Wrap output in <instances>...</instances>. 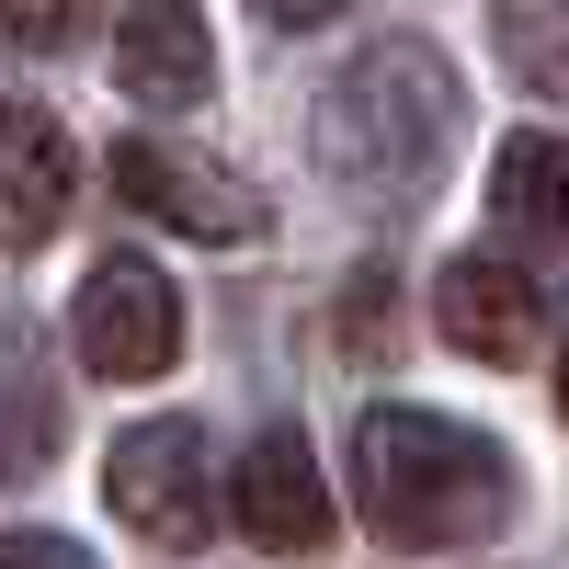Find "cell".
I'll use <instances>...</instances> for the list:
<instances>
[{
    "mask_svg": "<svg viewBox=\"0 0 569 569\" xmlns=\"http://www.w3.org/2000/svg\"><path fill=\"white\" fill-rule=\"evenodd\" d=\"M353 512L388 547H490L512 525V456L433 410H353Z\"/></svg>",
    "mask_w": 569,
    "mask_h": 569,
    "instance_id": "1",
    "label": "cell"
},
{
    "mask_svg": "<svg viewBox=\"0 0 569 569\" xmlns=\"http://www.w3.org/2000/svg\"><path fill=\"white\" fill-rule=\"evenodd\" d=\"M445 149H456V69L433 46L388 34L353 69H330V91H319V171L330 182H353L376 206H421Z\"/></svg>",
    "mask_w": 569,
    "mask_h": 569,
    "instance_id": "2",
    "label": "cell"
},
{
    "mask_svg": "<svg viewBox=\"0 0 569 569\" xmlns=\"http://www.w3.org/2000/svg\"><path fill=\"white\" fill-rule=\"evenodd\" d=\"M103 501L126 536H149L171 558H194L206 525H217V467H206V433L194 421H137V433H114L103 456Z\"/></svg>",
    "mask_w": 569,
    "mask_h": 569,
    "instance_id": "3",
    "label": "cell"
},
{
    "mask_svg": "<svg viewBox=\"0 0 569 569\" xmlns=\"http://www.w3.org/2000/svg\"><path fill=\"white\" fill-rule=\"evenodd\" d=\"M69 342H80V365L103 376V388H149V376L182 353V284H160L137 251L91 262L80 297H69Z\"/></svg>",
    "mask_w": 569,
    "mask_h": 569,
    "instance_id": "4",
    "label": "cell"
},
{
    "mask_svg": "<svg viewBox=\"0 0 569 569\" xmlns=\"http://www.w3.org/2000/svg\"><path fill=\"white\" fill-rule=\"evenodd\" d=\"M103 171H114V194H126L137 217L182 228V240H262V194H251L240 171H217V160H194V149H171V137H126Z\"/></svg>",
    "mask_w": 569,
    "mask_h": 569,
    "instance_id": "5",
    "label": "cell"
},
{
    "mask_svg": "<svg viewBox=\"0 0 569 569\" xmlns=\"http://www.w3.org/2000/svg\"><path fill=\"white\" fill-rule=\"evenodd\" d=\"M228 512H240V536L273 547V558H319L330 547V490H319V456L297 421H273V433L228 467Z\"/></svg>",
    "mask_w": 569,
    "mask_h": 569,
    "instance_id": "6",
    "label": "cell"
},
{
    "mask_svg": "<svg viewBox=\"0 0 569 569\" xmlns=\"http://www.w3.org/2000/svg\"><path fill=\"white\" fill-rule=\"evenodd\" d=\"M433 319H445L456 353L525 365V353L547 342V284H536L525 262H501V251H467V262H445V284H433Z\"/></svg>",
    "mask_w": 569,
    "mask_h": 569,
    "instance_id": "7",
    "label": "cell"
},
{
    "mask_svg": "<svg viewBox=\"0 0 569 569\" xmlns=\"http://www.w3.org/2000/svg\"><path fill=\"white\" fill-rule=\"evenodd\" d=\"M114 80L137 103H206L217 91V34L194 0H114Z\"/></svg>",
    "mask_w": 569,
    "mask_h": 569,
    "instance_id": "8",
    "label": "cell"
},
{
    "mask_svg": "<svg viewBox=\"0 0 569 569\" xmlns=\"http://www.w3.org/2000/svg\"><path fill=\"white\" fill-rule=\"evenodd\" d=\"M69 194H80V160H69L58 114H34V103H0V251H34V240H58Z\"/></svg>",
    "mask_w": 569,
    "mask_h": 569,
    "instance_id": "9",
    "label": "cell"
},
{
    "mask_svg": "<svg viewBox=\"0 0 569 569\" xmlns=\"http://www.w3.org/2000/svg\"><path fill=\"white\" fill-rule=\"evenodd\" d=\"M490 217L512 240H536V251H569V137H501Z\"/></svg>",
    "mask_w": 569,
    "mask_h": 569,
    "instance_id": "10",
    "label": "cell"
},
{
    "mask_svg": "<svg viewBox=\"0 0 569 569\" xmlns=\"http://www.w3.org/2000/svg\"><path fill=\"white\" fill-rule=\"evenodd\" d=\"M501 69L569 103V0H501Z\"/></svg>",
    "mask_w": 569,
    "mask_h": 569,
    "instance_id": "11",
    "label": "cell"
},
{
    "mask_svg": "<svg viewBox=\"0 0 569 569\" xmlns=\"http://www.w3.org/2000/svg\"><path fill=\"white\" fill-rule=\"evenodd\" d=\"M46 421H58V399H46V376H34V342L12 330V342H0V467H12V479L46 467Z\"/></svg>",
    "mask_w": 569,
    "mask_h": 569,
    "instance_id": "12",
    "label": "cell"
},
{
    "mask_svg": "<svg viewBox=\"0 0 569 569\" xmlns=\"http://www.w3.org/2000/svg\"><path fill=\"white\" fill-rule=\"evenodd\" d=\"M91 0H0V58H58V46H80Z\"/></svg>",
    "mask_w": 569,
    "mask_h": 569,
    "instance_id": "13",
    "label": "cell"
},
{
    "mask_svg": "<svg viewBox=\"0 0 569 569\" xmlns=\"http://www.w3.org/2000/svg\"><path fill=\"white\" fill-rule=\"evenodd\" d=\"M342 342H353V353H388V273H353V297H342Z\"/></svg>",
    "mask_w": 569,
    "mask_h": 569,
    "instance_id": "14",
    "label": "cell"
},
{
    "mask_svg": "<svg viewBox=\"0 0 569 569\" xmlns=\"http://www.w3.org/2000/svg\"><path fill=\"white\" fill-rule=\"evenodd\" d=\"M0 569H91L69 536H0Z\"/></svg>",
    "mask_w": 569,
    "mask_h": 569,
    "instance_id": "15",
    "label": "cell"
},
{
    "mask_svg": "<svg viewBox=\"0 0 569 569\" xmlns=\"http://www.w3.org/2000/svg\"><path fill=\"white\" fill-rule=\"evenodd\" d=\"M251 12H262V23H284V34H308V23L342 12V0H251Z\"/></svg>",
    "mask_w": 569,
    "mask_h": 569,
    "instance_id": "16",
    "label": "cell"
},
{
    "mask_svg": "<svg viewBox=\"0 0 569 569\" xmlns=\"http://www.w3.org/2000/svg\"><path fill=\"white\" fill-rule=\"evenodd\" d=\"M558 410H569V365H558Z\"/></svg>",
    "mask_w": 569,
    "mask_h": 569,
    "instance_id": "17",
    "label": "cell"
}]
</instances>
